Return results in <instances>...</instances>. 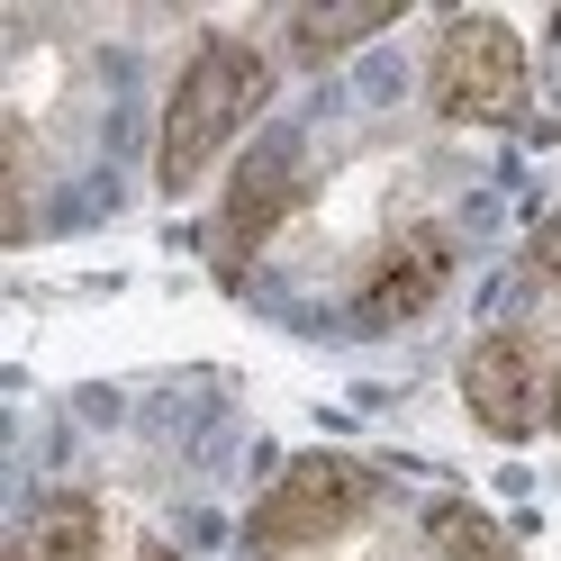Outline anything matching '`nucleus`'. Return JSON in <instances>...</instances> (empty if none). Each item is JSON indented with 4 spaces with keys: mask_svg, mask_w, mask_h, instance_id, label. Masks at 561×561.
Wrapping results in <instances>:
<instances>
[{
    "mask_svg": "<svg viewBox=\"0 0 561 561\" xmlns=\"http://www.w3.org/2000/svg\"><path fill=\"white\" fill-rule=\"evenodd\" d=\"M552 371L561 363L543 354L535 327H489L462 354V408H471V426L499 435V444H535L552 426Z\"/></svg>",
    "mask_w": 561,
    "mask_h": 561,
    "instance_id": "obj_5",
    "label": "nucleus"
},
{
    "mask_svg": "<svg viewBox=\"0 0 561 561\" xmlns=\"http://www.w3.org/2000/svg\"><path fill=\"white\" fill-rule=\"evenodd\" d=\"M272 91H280V73H272V55L254 37H236V27L191 37L182 73L163 91V118H154V191L191 199L208 172H218V154L272 110Z\"/></svg>",
    "mask_w": 561,
    "mask_h": 561,
    "instance_id": "obj_1",
    "label": "nucleus"
},
{
    "mask_svg": "<svg viewBox=\"0 0 561 561\" xmlns=\"http://www.w3.org/2000/svg\"><path fill=\"white\" fill-rule=\"evenodd\" d=\"M444 280H453V236L444 227H399L371 254V272H363L354 318L363 327H408V318H426V308L444 299Z\"/></svg>",
    "mask_w": 561,
    "mask_h": 561,
    "instance_id": "obj_6",
    "label": "nucleus"
},
{
    "mask_svg": "<svg viewBox=\"0 0 561 561\" xmlns=\"http://www.w3.org/2000/svg\"><path fill=\"white\" fill-rule=\"evenodd\" d=\"M426 100L444 127H516L535 110V55L507 19L462 10L435 27V55H426Z\"/></svg>",
    "mask_w": 561,
    "mask_h": 561,
    "instance_id": "obj_3",
    "label": "nucleus"
},
{
    "mask_svg": "<svg viewBox=\"0 0 561 561\" xmlns=\"http://www.w3.org/2000/svg\"><path fill=\"white\" fill-rule=\"evenodd\" d=\"M136 561H182V552H172V543H136Z\"/></svg>",
    "mask_w": 561,
    "mask_h": 561,
    "instance_id": "obj_11",
    "label": "nucleus"
},
{
    "mask_svg": "<svg viewBox=\"0 0 561 561\" xmlns=\"http://www.w3.org/2000/svg\"><path fill=\"white\" fill-rule=\"evenodd\" d=\"M525 263H535L552 290H561V208H552V218H535V236H525Z\"/></svg>",
    "mask_w": 561,
    "mask_h": 561,
    "instance_id": "obj_10",
    "label": "nucleus"
},
{
    "mask_svg": "<svg viewBox=\"0 0 561 561\" xmlns=\"http://www.w3.org/2000/svg\"><path fill=\"white\" fill-rule=\"evenodd\" d=\"M380 27H399V0H344V10H290L280 19V37H290V55L299 64H335V55H354V46H371Z\"/></svg>",
    "mask_w": 561,
    "mask_h": 561,
    "instance_id": "obj_7",
    "label": "nucleus"
},
{
    "mask_svg": "<svg viewBox=\"0 0 561 561\" xmlns=\"http://www.w3.org/2000/svg\"><path fill=\"white\" fill-rule=\"evenodd\" d=\"M10 561H100V499H91V489H55V499H37V516L19 525Z\"/></svg>",
    "mask_w": 561,
    "mask_h": 561,
    "instance_id": "obj_8",
    "label": "nucleus"
},
{
    "mask_svg": "<svg viewBox=\"0 0 561 561\" xmlns=\"http://www.w3.org/2000/svg\"><path fill=\"white\" fill-rule=\"evenodd\" d=\"M552 426H561V371H552Z\"/></svg>",
    "mask_w": 561,
    "mask_h": 561,
    "instance_id": "obj_12",
    "label": "nucleus"
},
{
    "mask_svg": "<svg viewBox=\"0 0 561 561\" xmlns=\"http://www.w3.org/2000/svg\"><path fill=\"white\" fill-rule=\"evenodd\" d=\"M299 199H308V146H299V136H263V146H244L236 172H227V199H218L208 272H218V280H244L254 254L299 218Z\"/></svg>",
    "mask_w": 561,
    "mask_h": 561,
    "instance_id": "obj_4",
    "label": "nucleus"
},
{
    "mask_svg": "<svg viewBox=\"0 0 561 561\" xmlns=\"http://www.w3.org/2000/svg\"><path fill=\"white\" fill-rule=\"evenodd\" d=\"M371 507H380V471L371 462H354V453H299V462L244 507V543L263 561H308V552L344 543Z\"/></svg>",
    "mask_w": 561,
    "mask_h": 561,
    "instance_id": "obj_2",
    "label": "nucleus"
},
{
    "mask_svg": "<svg viewBox=\"0 0 561 561\" xmlns=\"http://www.w3.org/2000/svg\"><path fill=\"white\" fill-rule=\"evenodd\" d=\"M426 552L435 561H516L507 525L489 516V507H471V499H435L426 507Z\"/></svg>",
    "mask_w": 561,
    "mask_h": 561,
    "instance_id": "obj_9",
    "label": "nucleus"
}]
</instances>
